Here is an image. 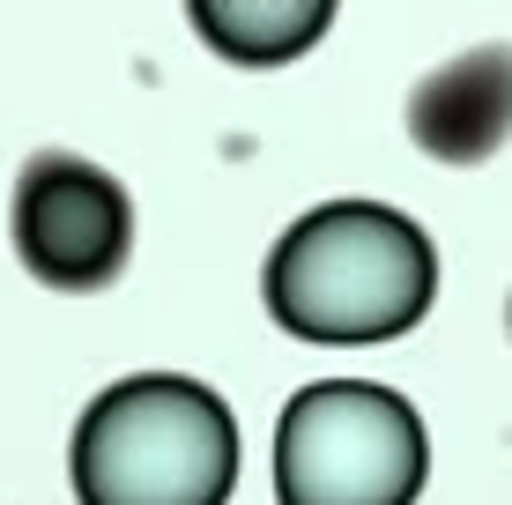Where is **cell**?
<instances>
[{"label": "cell", "mask_w": 512, "mask_h": 505, "mask_svg": "<svg viewBox=\"0 0 512 505\" xmlns=\"http://www.w3.org/2000/svg\"><path fill=\"white\" fill-rule=\"evenodd\" d=\"M268 312L297 342H394L431 312L438 253L386 201H327L268 253Z\"/></svg>", "instance_id": "cell-1"}, {"label": "cell", "mask_w": 512, "mask_h": 505, "mask_svg": "<svg viewBox=\"0 0 512 505\" xmlns=\"http://www.w3.org/2000/svg\"><path fill=\"white\" fill-rule=\"evenodd\" d=\"M238 491V424L201 379L141 372L75 424L82 505H223Z\"/></svg>", "instance_id": "cell-2"}, {"label": "cell", "mask_w": 512, "mask_h": 505, "mask_svg": "<svg viewBox=\"0 0 512 505\" xmlns=\"http://www.w3.org/2000/svg\"><path fill=\"white\" fill-rule=\"evenodd\" d=\"M431 446L416 409L372 379H320L275 424L282 505H416Z\"/></svg>", "instance_id": "cell-3"}, {"label": "cell", "mask_w": 512, "mask_h": 505, "mask_svg": "<svg viewBox=\"0 0 512 505\" xmlns=\"http://www.w3.org/2000/svg\"><path fill=\"white\" fill-rule=\"evenodd\" d=\"M8 223H15L23 268L52 290H104L127 268V246H134L127 186L112 171L82 164V156H52V149L23 164Z\"/></svg>", "instance_id": "cell-4"}, {"label": "cell", "mask_w": 512, "mask_h": 505, "mask_svg": "<svg viewBox=\"0 0 512 505\" xmlns=\"http://www.w3.org/2000/svg\"><path fill=\"white\" fill-rule=\"evenodd\" d=\"M409 142L438 164H483L512 142V45L453 52L409 90Z\"/></svg>", "instance_id": "cell-5"}, {"label": "cell", "mask_w": 512, "mask_h": 505, "mask_svg": "<svg viewBox=\"0 0 512 505\" xmlns=\"http://www.w3.org/2000/svg\"><path fill=\"white\" fill-rule=\"evenodd\" d=\"M327 23H334L327 0H231V8H223V0H201V8H193V30L238 67L297 60Z\"/></svg>", "instance_id": "cell-6"}, {"label": "cell", "mask_w": 512, "mask_h": 505, "mask_svg": "<svg viewBox=\"0 0 512 505\" xmlns=\"http://www.w3.org/2000/svg\"><path fill=\"white\" fill-rule=\"evenodd\" d=\"M505 335H512V298H505Z\"/></svg>", "instance_id": "cell-7"}]
</instances>
